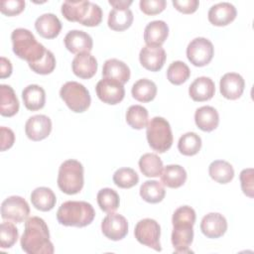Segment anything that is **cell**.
Segmentation results:
<instances>
[{
	"label": "cell",
	"mask_w": 254,
	"mask_h": 254,
	"mask_svg": "<svg viewBox=\"0 0 254 254\" xmlns=\"http://www.w3.org/2000/svg\"><path fill=\"white\" fill-rule=\"evenodd\" d=\"M20 243L23 251L28 254H53L55 252L54 245L50 240L49 227L39 216L27 219Z\"/></svg>",
	"instance_id": "obj_1"
},
{
	"label": "cell",
	"mask_w": 254,
	"mask_h": 254,
	"mask_svg": "<svg viewBox=\"0 0 254 254\" xmlns=\"http://www.w3.org/2000/svg\"><path fill=\"white\" fill-rule=\"evenodd\" d=\"M195 222V211L189 205L177 208L172 217L173 232L172 244L174 253H192L190 249L193 240V224Z\"/></svg>",
	"instance_id": "obj_2"
},
{
	"label": "cell",
	"mask_w": 254,
	"mask_h": 254,
	"mask_svg": "<svg viewBox=\"0 0 254 254\" xmlns=\"http://www.w3.org/2000/svg\"><path fill=\"white\" fill-rule=\"evenodd\" d=\"M94 216V208L87 201L67 200L62 203L57 211L59 223L64 226L84 227L93 221Z\"/></svg>",
	"instance_id": "obj_3"
},
{
	"label": "cell",
	"mask_w": 254,
	"mask_h": 254,
	"mask_svg": "<svg viewBox=\"0 0 254 254\" xmlns=\"http://www.w3.org/2000/svg\"><path fill=\"white\" fill-rule=\"evenodd\" d=\"M62 14L69 22H77L86 27L98 26L102 21L101 8L90 1H64Z\"/></svg>",
	"instance_id": "obj_4"
},
{
	"label": "cell",
	"mask_w": 254,
	"mask_h": 254,
	"mask_svg": "<svg viewBox=\"0 0 254 254\" xmlns=\"http://www.w3.org/2000/svg\"><path fill=\"white\" fill-rule=\"evenodd\" d=\"M14 54L28 62V64H35L43 59L47 49L39 43L33 33L24 28L15 29L11 34Z\"/></svg>",
	"instance_id": "obj_5"
},
{
	"label": "cell",
	"mask_w": 254,
	"mask_h": 254,
	"mask_svg": "<svg viewBox=\"0 0 254 254\" xmlns=\"http://www.w3.org/2000/svg\"><path fill=\"white\" fill-rule=\"evenodd\" d=\"M84 184L83 167L80 162L69 159L62 163L58 175V187L66 194L78 193Z\"/></svg>",
	"instance_id": "obj_6"
},
{
	"label": "cell",
	"mask_w": 254,
	"mask_h": 254,
	"mask_svg": "<svg viewBox=\"0 0 254 254\" xmlns=\"http://www.w3.org/2000/svg\"><path fill=\"white\" fill-rule=\"evenodd\" d=\"M149 146L158 153L167 152L173 144V133L170 123L163 117L152 118L146 126Z\"/></svg>",
	"instance_id": "obj_7"
},
{
	"label": "cell",
	"mask_w": 254,
	"mask_h": 254,
	"mask_svg": "<svg viewBox=\"0 0 254 254\" xmlns=\"http://www.w3.org/2000/svg\"><path fill=\"white\" fill-rule=\"evenodd\" d=\"M60 96L66 106L75 113H81L90 106L91 98L87 88L76 81L65 82L60 90Z\"/></svg>",
	"instance_id": "obj_8"
},
{
	"label": "cell",
	"mask_w": 254,
	"mask_h": 254,
	"mask_svg": "<svg viewBox=\"0 0 254 254\" xmlns=\"http://www.w3.org/2000/svg\"><path fill=\"white\" fill-rule=\"evenodd\" d=\"M134 235L137 241L149 248L154 249L155 251H161V227L160 224L152 218H144L137 222Z\"/></svg>",
	"instance_id": "obj_9"
},
{
	"label": "cell",
	"mask_w": 254,
	"mask_h": 254,
	"mask_svg": "<svg viewBox=\"0 0 254 254\" xmlns=\"http://www.w3.org/2000/svg\"><path fill=\"white\" fill-rule=\"evenodd\" d=\"M214 55L212 43L203 37L193 39L187 48V58L195 66L208 64Z\"/></svg>",
	"instance_id": "obj_10"
},
{
	"label": "cell",
	"mask_w": 254,
	"mask_h": 254,
	"mask_svg": "<svg viewBox=\"0 0 254 254\" xmlns=\"http://www.w3.org/2000/svg\"><path fill=\"white\" fill-rule=\"evenodd\" d=\"M29 214L30 206L22 196H9L1 204V217L4 220L21 223L28 218Z\"/></svg>",
	"instance_id": "obj_11"
},
{
	"label": "cell",
	"mask_w": 254,
	"mask_h": 254,
	"mask_svg": "<svg viewBox=\"0 0 254 254\" xmlns=\"http://www.w3.org/2000/svg\"><path fill=\"white\" fill-rule=\"evenodd\" d=\"M95 90L98 98L102 102L110 105L118 104L125 96L123 84L110 78L103 77L100 79L95 86Z\"/></svg>",
	"instance_id": "obj_12"
},
{
	"label": "cell",
	"mask_w": 254,
	"mask_h": 254,
	"mask_svg": "<svg viewBox=\"0 0 254 254\" xmlns=\"http://www.w3.org/2000/svg\"><path fill=\"white\" fill-rule=\"evenodd\" d=\"M101 231L110 240H121L128 233L127 219L119 213L110 212L101 222Z\"/></svg>",
	"instance_id": "obj_13"
},
{
	"label": "cell",
	"mask_w": 254,
	"mask_h": 254,
	"mask_svg": "<svg viewBox=\"0 0 254 254\" xmlns=\"http://www.w3.org/2000/svg\"><path fill=\"white\" fill-rule=\"evenodd\" d=\"M52 131V121L50 117L43 114L31 116L25 124V133L32 141L46 139Z\"/></svg>",
	"instance_id": "obj_14"
},
{
	"label": "cell",
	"mask_w": 254,
	"mask_h": 254,
	"mask_svg": "<svg viewBox=\"0 0 254 254\" xmlns=\"http://www.w3.org/2000/svg\"><path fill=\"white\" fill-rule=\"evenodd\" d=\"M166 52L162 46H145L139 54V61L143 67L151 71H159L165 64Z\"/></svg>",
	"instance_id": "obj_15"
},
{
	"label": "cell",
	"mask_w": 254,
	"mask_h": 254,
	"mask_svg": "<svg viewBox=\"0 0 254 254\" xmlns=\"http://www.w3.org/2000/svg\"><path fill=\"white\" fill-rule=\"evenodd\" d=\"M200 230L207 238H219L227 230L226 218L218 212H209L202 217Z\"/></svg>",
	"instance_id": "obj_16"
},
{
	"label": "cell",
	"mask_w": 254,
	"mask_h": 254,
	"mask_svg": "<svg viewBox=\"0 0 254 254\" xmlns=\"http://www.w3.org/2000/svg\"><path fill=\"white\" fill-rule=\"evenodd\" d=\"M245 87V81L243 77L236 72H227L225 73L219 81L220 93L223 97L230 100L238 99Z\"/></svg>",
	"instance_id": "obj_17"
},
{
	"label": "cell",
	"mask_w": 254,
	"mask_h": 254,
	"mask_svg": "<svg viewBox=\"0 0 254 254\" xmlns=\"http://www.w3.org/2000/svg\"><path fill=\"white\" fill-rule=\"evenodd\" d=\"M64 42L66 50L76 55L81 53H89L93 47L92 38L81 30L69 31L65 35Z\"/></svg>",
	"instance_id": "obj_18"
},
{
	"label": "cell",
	"mask_w": 254,
	"mask_h": 254,
	"mask_svg": "<svg viewBox=\"0 0 254 254\" xmlns=\"http://www.w3.org/2000/svg\"><path fill=\"white\" fill-rule=\"evenodd\" d=\"M236 8L232 4L228 2H221L210 7L207 17L208 21L212 25L222 27L233 22L236 18Z\"/></svg>",
	"instance_id": "obj_19"
},
{
	"label": "cell",
	"mask_w": 254,
	"mask_h": 254,
	"mask_svg": "<svg viewBox=\"0 0 254 254\" xmlns=\"http://www.w3.org/2000/svg\"><path fill=\"white\" fill-rule=\"evenodd\" d=\"M71 68L77 77L88 79L97 71V61L89 53H81L72 60Z\"/></svg>",
	"instance_id": "obj_20"
},
{
	"label": "cell",
	"mask_w": 254,
	"mask_h": 254,
	"mask_svg": "<svg viewBox=\"0 0 254 254\" xmlns=\"http://www.w3.org/2000/svg\"><path fill=\"white\" fill-rule=\"evenodd\" d=\"M215 85L210 77L199 76L195 78L189 87V94L193 101L202 102L213 97Z\"/></svg>",
	"instance_id": "obj_21"
},
{
	"label": "cell",
	"mask_w": 254,
	"mask_h": 254,
	"mask_svg": "<svg viewBox=\"0 0 254 254\" xmlns=\"http://www.w3.org/2000/svg\"><path fill=\"white\" fill-rule=\"evenodd\" d=\"M35 28L41 37L45 39H54L61 33L62 23L55 14L46 13L37 18Z\"/></svg>",
	"instance_id": "obj_22"
},
{
	"label": "cell",
	"mask_w": 254,
	"mask_h": 254,
	"mask_svg": "<svg viewBox=\"0 0 254 254\" xmlns=\"http://www.w3.org/2000/svg\"><path fill=\"white\" fill-rule=\"evenodd\" d=\"M102 75L104 78L116 80L124 85L130 79V68L122 61L109 59L103 64Z\"/></svg>",
	"instance_id": "obj_23"
},
{
	"label": "cell",
	"mask_w": 254,
	"mask_h": 254,
	"mask_svg": "<svg viewBox=\"0 0 254 254\" xmlns=\"http://www.w3.org/2000/svg\"><path fill=\"white\" fill-rule=\"evenodd\" d=\"M169 35V27L166 22L156 20L150 22L144 30V41L147 46H162Z\"/></svg>",
	"instance_id": "obj_24"
},
{
	"label": "cell",
	"mask_w": 254,
	"mask_h": 254,
	"mask_svg": "<svg viewBox=\"0 0 254 254\" xmlns=\"http://www.w3.org/2000/svg\"><path fill=\"white\" fill-rule=\"evenodd\" d=\"M194 122L200 130L204 132H211L218 126V112L212 106H201L195 110Z\"/></svg>",
	"instance_id": "obj_25"
},
{
	"label": "cell",
	"mask_w": 254,
	"mask_h": 254,
	"mask_svg": "<svg viewBox=\"0 0 254 254\" xmlns=\"http://www.w3.org/2000/svg\"><path fill=\"white\" fill-rule=\"evenodd\" d=\"M22 99L28 110L36 111L42 109L46 103V92L38 84H30L22 91Z\"/></svg>",
	"instance_id": "obj_26"
},
{
	"label": "cell",
	"mask_w": 254,
	"mask_h": 254,
	"mask_svg": "<svg viewBox=\"0 0 254 254\" xmlns=\"http://www.w3.org/2000/svg\"><path fill=\"white\" fill-rule=\"evenodd\" d=\"M161 183L171 189L182 187L187 181V172L180 165H168L160 175Z\"/></svg>",
	"instance_id": "obj_27"
},
{
	"label": "cell",
	"mask_w": 254,
	"mask_h": 254,
	"mask_svg": "<svg viewBox=\"0 0 254 254\" xmlns=\"http://www.w3.org/2000/svg\"><path fill=\"white\" fill-rule=\"evenodd\" d=\"M0 113L5 117H12L19 111V100L14 89L7 84L0 85Z\"/></svg>",
	"instance_id": "obj_28"
},
{
	"label": "cell",
	"mask_w": 254,
	"mask_h": 254,
	"mask_svg": "<svg viewBox=\"0 0 254 254\" xmlns=\"http://www.w3.org/2000/svg\"><path fill=\"white\" fill-rule=\"evenodd\" d=\"M31 201L36 209L41 211H49L55 207L57 197L50 188L40 187L32 191Z\"/></svg>",
	"instance_id": "obj_29"
},
{
	"label": "cell",
	"mask_w": 254,
	"mask_h": 254,
	"mask_svg": "<svg viewBox=\"0 0 254 254\" xmlns=\"http://www.w3.org/2000/svg\"><path fill=\"white\" fill-rule=\"evenodd\" d=\"M210 178L219 184H228L234 178V170L230 163L224 160H215L208 167Z\"/></svg>",
	"instance_id": "obj_30"
},
{
	"label": "cell",
	"mask_w": 254,
	"mask_h": 254,
	"mask_svg": "<svg viewBox=\"0 0 254 254\" xmlns=\"http://www.w3.org/2000/svg\"><path fill=\"white\" fill-rule=\"evenodd\" d=\"M133 13L128 9H112L109 12L107 24L108 27L117 32L127 30L133 23Z\"/></svg>",
	"instance_id": "obj_31"
},
{
	"label": "cell",
	"mask_w": 254,
	"mask_h": 254,
	"mask_svg": "<svg viewBox=\"0 0 254 254\" xmlns=\"http://www.w3.org/2000/svg\"><path fill=\"white\" fill-rule=\"evenodd\" d=\"M131 93L140 102H150L157 95V85L151 79L141 78L133 84Z\"/></svg>",
	"instance_id": "obj_32"
},
{
	"label": "cell",
	"mask_w": 254,
	"mask_h": 254,
	"mask_svg": "<svg viewBox=\"0 0 254 254\" xmlns=\"http://www.w3.org/2000/svg\"><path fill=\"white\" fill-rule=\"evenodd\" d=\"M165 195L164 185L158 181H146L140 187V196L149 203L161 202Z\"/></svg>",
	"instance_id": "obj_33"
},
{
	"label": "cell",
	"mask_w": 254,
	"mask_h": 254,
	"mask_svg": "<svg viewBox=\"0 0 254 254\" xmlns=\"http://www.w3.org/2000/svg\"><path fill=\"white\" fill-rule=\"evenodd\" d=\"M141 173L148 178H157L163 171V162L161 158L154 153H146L139 160Z\"/></svg>",
	"instance_id": "obj_34"
},
{
	"label": "cell",
	"mask_w": 254,
	"mask_h": 254,
	"mask_svg": "<svg viewBox=\"0 0 254 254\" xmlns=\"http://www.w3.org/2000/svg\"><path fill=\"white\" fill-rule=\"evenodd\" d=\"M149 113L142 105H131L126 112V122L130 127L136 130L145 128L148 124Z\"/></svg>",
	"instance_id": "obj_35"
},
{
	"label": "cell",
	"mask_w": 254,
	"mask_h": 254,
	"mask_svg": "<svg viewBox=\"0 0 254 254\" xmlns=\"http://www.w3.org/2000/svg\"><path fill=\"white\" fill-rule=\"evenodd\" d=\"M97 203L100 209L104 212L110 213L115 211L119 207L120 197L119 194L110 188L101 189L97 192Z\"/></svg>",
	"instance_id": "obj_36"
},
{
	"label": "cell",
	"mask_w": 254,
	"mask_h": 254,
	"mask_svg": "<svg viewBox=\"0 0 254 254\" xmlns=\"http://www.w3.org/2000/svg\"><path fill=\"white\" fill-rule=\"evenodd\" d=\"M201 148V138L194 132H188L181 136L178 142V149L185 156L196 155Z\"/></svg>",
	"instance_id": "obj_37"
},
{
	"label": "cell",
	"mask_w": 254,
	"mask_h": 254,
	"mask_svg": "<svg viewBox=\"0 0 254 254\" xmlns=\"http://www.w3.org/2000/svg\"><path fill=\"white\" fill-rule=\"evenodd\" d=\"M190 75L189 66L182 61L173 62L167 70V77L169 81L175 85H181L186 82Z\"/></svg>",
	"instance_id": "obj_38"
},
{
	"label": "cell",
	"mask_w": 254,
	"mask_h": 254,
	"mask_svg": "<svg viewBox=\"0 0 254 254\" xmlns=\"http://www.w3.org/2000/svg\"><path fill=\"white\" fill-rule=\"evenodd\" d=\"M139 182L138 174L131 168H120L113 175V183L121 189H131Z\"/></svg>",
	"instance_id": "obj_39"
},
{
	"label": "cell",
	"mask_w": 254,
	"mask_h": 254,
	"mask_svg": "<svg viewBox=\"0 0 254 254\" xmlns=\"http://www.w3.org/2000/svg\"><path fill=\"white\" fill-rule=\"evenodd\" d=\"M19 232L17 227L12 223L3 221L0 225V247L2 249L11 248L17 241Z\"/></svg>",
	"instance_id": "obj_40"
},
{
	"label": "cell",
	"mask_w": 254,
	"mask_h": 254,
	"mask_svg": "<svg viewBox=\"0 0 254 254\" xmlns=\"http://www.w3.org/2000/svg\"><path fill=\"white\" fill-rule=\"evenodd\" d=\"M29 66L36 73L49 74V73L53 72L56 67L55 56L51 51L47 50V52L42 60H40L39 62H37L35 64H29Z\"/></svg>",
	"instance_id": "obj_41"
},
{
	"label": "cell",
	"mask_w": 254,
	"mask_h": 254,
	"mask_svg": "<svg viewBox=\"0 0 254 254\" xmlns=\"http://www.w3.org/2000/svg\"><path fill=\"white\" fill-rule=\"evenodd\" d=\"M240 184L244 194L252 198L254 196V179H253V169H244L240 173Z\"/></svg>",
	"instance_id": "obj_42"
},
{
	"label": "cell",
	"mask_w": 254,
	"mask_h": 254,
	"mask_svg": "<svg viewBox=\"0 0 254 254\" xmlns=\"http://www.w3.org/2000/svg\"><path fill=\"white\" fill-rule=\"evenodd\" d=\"M139 5L144 14L153 16L163 12L166 8L167 2L165 0H141Z\"/></svg>",
	"instance_id": "obj_43"
},
{
	"label": "cell",
	"mask_w": 254,
	"mask_h": 254,
	"mask_svg": "<svg viewBox=\"0 0 254 254\" xmlns=\"http://www.w3.org/2000/svg\"><path fill=\"white\" fill-rule=\"evenodd\" d=\"M25 9V1L8 0L0 2V11L6 16H16Z\"/></svg>",
	"instance_id": "obj_44"
},
{
	"label": "cell",
	"mask_w": 254,
	"mask_h": 254,
	"mask_svg": "<svg viewBox=\"0 0 254 254\" xmlns=\"http://www.w3.org/2000/svg\"><path fill=\"white\" fill-rule=\"evenodd\" d=\"M173 5L178 11L184 14H191L198 8L199 2L197 0H174Z\"/></svg>",
	"instance_id": "obj_45"
},
{
	"label": "cell",
	"mask_w": 254,
	"mask_h": 254,
	"mask_svg": "<svg viewBox=\"0 0 254 254\" xmlns=\"http://www.w3.org/2000/svg\"><path fill=\"white\" fill-rule=\"evenodd\" d=\"M0 132H1V151H6L13 146L15 142V134L10 128L4 127V126L0 128Z\"/></svg>",
	"instance_id": "obj_46"
},
{
	"label": "cell",
	"mask_w": 254,
	"mask_h": 254,
	"mask_svg": "<svg viewBox=\"0 0 254 254\" xmlns=\"http://www.w3.org/2000/svg\"><path fill=\"white\" fill-rule=\"evenodd\" d=\"M12 73V64L11 62L4 58H0V77L1 78H6L9 77Z\"/></svg>",
	"instance_id": "obj_47"
},
{
	"label": "cell",
	"mask_w": 254,
	"mask_h": 254,
	"mask_svg": "<svg viewBox=\"0 0 254 254\" xmlns=\"http://www.w3.org/2000/svg\"><path fill=\"white\" fill-rule=\"evenodd\" d=\"M109 4L113 9H128L129 6L133 3L132 0H109Z\"/></svg>",
	"instance_id": "obj_48"
}]
</instances>
